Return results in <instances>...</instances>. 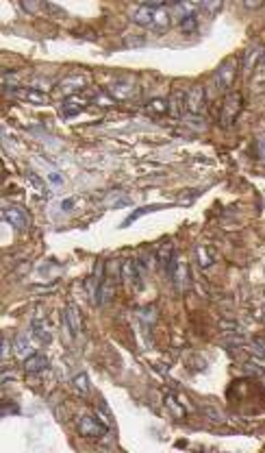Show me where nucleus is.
Segmentation results:
<instances>
[{
    "label": "nucleus",
    "mask_w": 265,
    "mask_h": 453,
    "mask_svg": "<svg viewBox=\"0 0 265 453\" xmlns=\"http://www.w3.org/2000/svg\"><path fill=\"white\" fill-rule=\"evenodd\" d=\"M132 22L139 26H146L150 31L163 33L170 29V22H172V15H170V7L157 2V4H141L139 9L132 13Z\"/></svg>",
    "instance_id": "nucleus-1"
},
{
    "label": "nucleus",
    "mask_w": 265,
    "mask_h": 453,
    "mask_svg": "<svg viewBox=\"0 0 265 453\" xmlns=\"http://www.w3.org/2000/svg\"><path fill=\"white\" fill-rule=\"evenodd\" d=\"M241 109H244V98H241L239 92H233V94H228L224 98L222 102V113H220V122H222V127H233L237 116L241 113Z\"/></svg>",
    "instance_id": "nucleus-2"
},
{
    "label": "nucleus",
    "mask_w": 265,
    "mask_h": 453,
    "mask_svg": "<svg viewBox=\"0 0 265 453\" xmlns=\"http://www.w3.org/2000/svg\"><path fill=\"white\" fill-rule=\"evenodd\" d=\"M235 76H237V61L235 59H226V61L215 70V76H213L215 87H218L220 92H226L235 83Z\"/></svg>",
    "instance_id": "nucleus-3"
},
{
    "label": "nucleus",
    "mask_w": 265,
    "mask_h": 453,
    "mask_svg": "<svg viewBox=\"0 0 265 453\" xmlns=\"http://www.w3.org/2000/svg\"><path fill=\"white\" fill-rule=\"evenodd\" d=\"M79 432H81V436H85V438H102V436H107L109 427L98 421L96 416L85 414V416L79 418Z\"/></svg>",
    "instance_id": "nucleus-4"
},
{
    "label": "nucleus",
    "mask_w": 265,
    "mask_h": 453,
    "mask_svg": "<svg viewBox=\"0 0 265 453\" xmlns=\"http://www.w3.org/2000/svg\"><path fill=\"white\" fill-rule=\"evenodd\" d=\"M185 107L191 116H200L207 107V92L202 85H194L189 92L185 94Z\"/></svg>",
    "instance_id": "nucleus-5"
},
{
    "label": "nucleus",
    "mask_w": 265,
    "mask_h": 453,
    "mask_svg": "<svg viewBox=\"0 0 265 453\" xmlns=\"http://www.w3.org/2000/svg\"><path fill=\"white\" fill-rule=\"evenodd\" d=\"M2 218L9 222V225H13L15 229H26L29 227V214H26L22 207H4L2 209Z\"/></svg>",
    "instance_id": "nucleus-6"
},
{
    "label": "nucleus",
    "mask_w": 265,
    "mask_h": 453,
    "mask_svg": "<svg viewBox=\"0 0 265 453\" xmlns=\"http://www.w3.org/2000/svg\"><path fill=\"white\" fill-rule=\"evenodd\" d=\"M63 323H65V329L72 338H76L81 334V314L74 305H68L65 307V314H63Z\"/></svg>",
    "instance_id": "nucleus-7"
},
{
    "label": "nucleus",
    "mask_w": 265,
    "mask_h": 453,
    "mask_svg": "<svg viewBox=\"0 0 265 453\" xmlns=\"http://www.w3.org/2000/svg\"><path fill=\"white\" fill-rule=\"evenodd\" d=\"M122 277L126 283H132V286L141 288V266L132 259H126L122 264Z\"/></svg>",
    "instance_id": "nucleus-8"
},
{
    "label": "nucleus",
    "mask_w": 265,
    "mask_h": 453,
    "mask_svg": "<svg viewBox=\"0 0 265 453\" xmlns=\"http://www.w3.org/2000/svg\"><path fill=\"white\" fill-rule=\"evenodd\" d=\"M132 92H135V87H132L126 79H118L109 85V94H111V98H115V101H126V98L132 96Z\"/></svg>",
    "instance_id": "nucleus-9"
},
{
    "label": "nucleus",
    "mask_w": 265,
    "mask_h": 453,
    "mask_svg": "<svg viewBox=\"0 0 265 453\" xmlns=\"http://www.w3.org/2000/svg\"><path fill=\"white\" fill-rule=\"evenodd\" d=\"M102 272H104V261H98L96 264V270H93L89 283H87V292H89L91 301L98 303V294H100V286H102Z\"/></svg>",
    "instance_id": "nucleus-10"
},
{
    "label": "nucleus",
    "mask_w": 265,
    "mask_h": 453,
    "mask_svg": "<svg viewBox=\"0 0 265 453\" xmlns=\"http://www.w3.org/2000/svg\"><path fill=\"white\" fill-rule=\"evenodd\" d=\"M85 107H87V101H83L81 96H70V98H65V102L61 105V113L65 118H74V116H79Z\"/></svg>",
    "instance_id": "nucleus-11"
},
{
    "label": "nucleus",
    "mask_w": 265,
    "mask_h": 453,
    "mask_svg": "<svg viewBox=\"0 0 265 453\" xmlns=\"http://www.w3.org/2000/svg\"><path fill=\"white\" fill-rule=\"evenodd\" d=\"M7 92L13 96L24 98V101H29V102H35V105H46L48 102V96L44 94V92H37V90H11V87H7Z\"/></svg>",
    "instance_id": "nucleus-12"
},
{
    "label": "nucleus",
    "mask_w": 265,
    "mask_h": 453,
    "mask_svg": "<svg viewBox=\"0 0 265 453\" xmlns=\"http://www.w3.org/2000/svg\"><path fill=\"white\" fill-rule=\"evenodd\" d=\"M24 368H26V373L29 375H40V373H44V370L48 368V359L44 355H40V353H35V355L26 357Z\"/></svg>",
    "instance_id": "nucleus-13"
},
{
    "label": "nucleus",
    "mask_w": 265,
    "mask_h": 453,
    "mask_svg": "<svg viewBox=\"0 0 265 453\" xmlns=\"http://www.w3.org/2000/svg\"><path fill=\"white\" fill-rule=\"evenodd\" d=\"M33 336H35L42 345H48V342L52 340V331L48 329V325L44 323V320H40V318L33 320Z\"/></svg>",
    "instance_id": "nucleus-14"
},
{
    "label": "nucleus",
    "mask_w": 265,
    "mask_h": 453,
    "mask_svg": "<svg viewBox=\"0 0 265 453\" xmlns=\"http://www.w3.org/2000/svg\"><path fill=\"white\" fill-rule=\"evenodd\" d=\"M87 85V79L83 74H72L65 81H61V90L63 92H79Z\"/></svg>",
    "instance_id": "nucleus-15"
},
{
    "label": "nucleus",
    "mask_w": 265,
    "mask_h": 453,
    "mask_svg": "<svg viewBox=\"0 0 265 453\" xmlns=\"http://www.w3.org/2000/svg\"><path fill=\"white\" fill-rule=\"evenodd\" d=\"M146 111L152 113V116H163V113L170 111V105H168V101H163V98H154V101H150L146 105Z\"/></svg>",
    "instance_id": "nucleus-16"
},
{
    "label": "nucleus",
    "mask_w": 265,
    "mask_h": 453,
    "mask_svg": "<svg viewBox=\"0 0 265 453\" xmlns=\"http://www.w3.org/2000/svg\"><path fill=\"white\" fill-rule=\"evenodd\" d=\"M15 355L20 357H31L33 355V349H31V342L26 336H18L15 338Z\"/></svg>",
    "instance_id": "nucleus-17"
},
{
    "label": "nucleus",
    "mask_w": 265,
    "mask_h": 453,
    "mask_svg": "<svg viewBox=\"0 0 265 453\" xmlns=\"http://www.w3.org/2000/svg\"><path fill=\"white\" fill-rule=\"evenodd\" d=\"M165 205H146V207H141V209H137V211H132V214L126 218V220L122 222V227H129L131 222H135L137 218H141L143 214H150V211H159V209H163Z\"/></svg>",
    "instance_id": "nucleus-18"
},
{
    "label": "nucleus",
    "mask_w": 265,
    "mask_h": 453,
    "mask_svg": "<svg viewBox=\"0 0 265 453\" xmlns=\"http://www.w3.org/2000/svg\"><path fill=\"white\" fill-rule=\"evenodd\" d=\"M183 105H185V94L183 92H174L172 98H170V111L178 118L183 113Z\"/></svg>",
    "instance_id": "nucleus-19"
},
{
    "label": "nucleus",
    "mask_w": 265,
    "mask_h": 453,
    "mask_svg": "<svg viewBox=\"0 0 265 453\" xmlns=\"http://www.w3.org/2000/svg\"><path fill=\"white\" fill-rule=\"evenodd\" d=\"M261 54H263V48H261V46H252V48H248V52H246V61H244V70H252V68H255L257 59H261Z\"/></svg>",
    "instance_id": "nucleus-20"
},
{
    "label": "nucleus",
    "mask_w": 265,
    "mask_h": 453,
    "mask_svg": "<svg viewBox=\"0 0 265 453\" xmlns=\"http://www.w3.org/2000/svg\"><path fill=\"white\" fill-rule=\"evenodd\" d=\"M72 384H74V390L79 392V395H89V377H87L85 373L76 375Z\"/></svg>",
    "instance_id": "nucleus-21"
},
{
    "label": "nucleus",
    "mask_w": 265,
    "mask_h": 453,
    "mask_svg": "<svg viewBox=\"0 0 265 453\" xmlns=\"http://www.w3.org/2000/svg\"><path fill=\"white\" fill-rule=\"evenodd\" d=\"M178 24H180V31H185V33H196V31H198V15H196V13L185 15V18L180 20Z\"/></svg>",
    "instance_id": "nucleus-22"
},
{
    "label": "nucleus",
    "mask_w": 265,
    "mask_h": 453,
    "mask_svg": "<svg viewBox=\"0 0 265 453\" xmlns=\"http://www.w3.org/2000/svg\"><path fill=\"white\" fill-rule=\"evenodd\" d=\"M196 253H198V259H200V266H202V268H207V266L213 264V255L207 251V247H202V244H200V247L196 249Z\"/></svg>",
    "instance_id": "nucleus-23"
},
{
    "label": "nucleus",
    "mask_w": 265,
    "mask_h": 453,
    "mask_svg": "<svg viewBox=\"0 0 265 453\" xmlns=\"http://www.w3.org/2000/svg\"><path fill=\"white\" fill-rule=\"evenodd\" d=\"M185 120H187V124H189V127H194V129H198V131H202L204 127H207V124H204V120H202L200 116H191V113H189V116H187Z\"/></svg>",
    "instance_id": "nucleus-24"
},
{
    "label": "nucleus",
    "mask_w": 265,
    "mask_h": 453,
    "mask_svg": "<svg viewBox=\"0 0 265 453\" xmlns=\"http://www.w3.org/2000/svg\"><path fill=\"white\" fill-rule=\"evenodd\" d=\"M168 405H170V410H172V412H176V416H178V418H183V416H185V410H183V407H180L178 403H176V401L172 399V397H168Z\"/></svg>",
    "instance_id": "nucleus-25"
},
{
    "label": "nucleus",
    "mask_w": 265,
    "mask_h": 453,
    "mask_svg": "<svg viewBox=\"0 0 265 453\" xmlns=\"http://www.w3.org/2000/svg\"><path fill=\"white\" fill-rule=\"evenodd\" d=\"M113 101H115V98H107V96H102V94H98L96 98H93V102H98L100 107H109V105H113Z\"/></svg>",
    "instance_id": "nucleus-26"
},
{
    "label": "nucleus",
    "mask_w": 265,
    "mask_h": 453,
    "mask_svg": "<svg viewBox=\"0 0 265 453\" xmlns=\"http://www.w3.org/2000/svg\"><path fill=\"white\" fill-rule=\"evenodd\" d=\"M252 353H255V355H259V357H265V345L263 342H255V345H252Z\"/></svg>",
    "instance_id": "nucleus-27"
},
{
    "label": "nucleus",
    "mask_w": 265,
    "mask_h": 453,
    "mask_svg": "<svg viewBox=\"0 0 265 453\" xmlns=\"http://www.w3.org/2000/svg\"><path fill=\"white\" fill-rule=\"evenodd\" d=\"M48 181H50L52 185H61L63 183V177H61V174H59V172H48Z\"/></svg>",
    "instance_id": "nucleus-28"
},
{
    "label": "nucleus",
    "mask_w": 265,
    "mask_h": 453,
    "mask_svg": "<svg viewBox=\"0 0 265 453\" xmlns=\"http://www.w3.org/2000/svg\"><path fill=\"white\" fill-rule=\"evenodd\" d=\"M257 152H259V157L265 161V138H261L257 142Z\"/></svg>",
    "instance_id": "nucleus-29"
},
{
    "label": "nucleus",
    "mask_w": 265,
    "mask_h": 453,
    "mask_svg": "<svg viewBox=\"0 0 265 453\" xmlns=\"http://www.w3.org/2000/svg\"><path fill=\"white\" fill-rule=\"evenodd\" d=\"M72 205H74V201H72V199H68V201H63V203H61V207H63V211H70V209H72Z\"/></svg>",
    "instance_id": "nucleus-30"
},
{
    "label": "nucleus",
    "mask_w": 265,
    "mask_h": 453,
    "mask_svg": "<svg viewBox=\"0 0 265 453\" xmlns=\"http://www.w3.org/2000/svg\"><path fill=\"white\" fill-rule=\"evenodd\" d=\"M7 353H9V342L4 340L2 342V357H7Z\"/></svg>",
    "instance_id": "nucleus-31"
}]
</instances>
